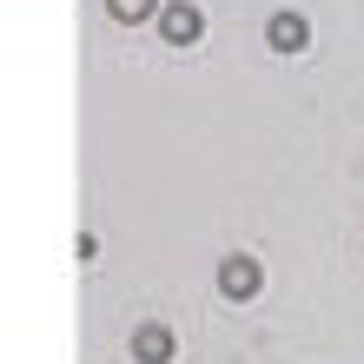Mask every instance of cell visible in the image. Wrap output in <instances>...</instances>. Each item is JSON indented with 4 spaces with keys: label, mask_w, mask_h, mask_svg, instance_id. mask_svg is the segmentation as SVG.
<instances>
[{
    "label": "cell",
    "mask_w": 364,
    "mask_h": 364,
    "mask_svg": "<svg viewBox=\"0 0 364 364\" xmlns=\"http://www.w3.org/2000/svg\"><path fill=\"white\" fill-rule=\"evenodd\" d=\"M133 358H139V364H173V358H179L173 325H139V331H133Z\"/></svg>",
    "instance_id": "cell-1"
},
{
    "label": "cell",
    "mask_w": 364,
    "mask_h": 364,
    "mask_svg": "<svg viewBox=\"0 0 364 364\" xmlns=\"http://www.w3.org/2000/svg\"><path fill=\"white\" fill-rule=\"evenodd\" d=\"M265 40L278 53H305V40H311V27H305V14H272V27H265Z\"/></svg>",
    "instance_id": "cell-2"
},
{
    "label": "cell",
    "mask_w": 364,
    "mask_h": 364,
    "mask_svg": "<svg viewBox=\"0 0 364 364\" xmlns=\"http://www.w3.org/2000/svg\"><path fill=\"white\" fill-rule=\"evenodd\" d=\"M159 33L173 40V47H192V40L205 33V20H199V7H166L159 14Z\"/></svg>",
    "instance_id": "cell-3"
},
{
    "label": "cell",
    "mask_w": 364,
    "mask_h": 364,
    "mask_svg": "<svg viewBox=\"0 0 364 364\" xmlns=\"http://www.w3.org/2000/svg\"><path fill=\"white\" fill-rule=\"evenodd\" d=\"M219 291L225 298H252V291H259V265H252V259H225L219 265Z\"/></svg>",
    "instance_id": "cell-4"
},
{
    "label": "cell",
    "mask_w": 364,
    "mask_h": 364,
    "mask_svg": "<svg viewBox=\"0 0 364 364\" xmlns=\"http://www.w3.org/2000/svg\"><path fill=\"white\" fill-rule=\"evenodd\" d=\"M106 14H113L119 27H139V20H153V0H106Z\"/></svg>",
    "instance_id": "cell-5"
}]
</instances>
